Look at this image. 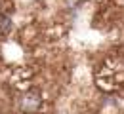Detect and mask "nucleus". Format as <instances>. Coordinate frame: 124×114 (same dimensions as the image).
<instances>
[{
	"label": "nucleus",
	"instance_id": "1",
	"mask_svg": "<svg viewBox=\"0 0 124 114\" xmlns=\"http://www.w3.org/2000/svg\"><path fill=\"white\" fill-rule=\"evenodd\" d=\"M42 105V97L36 89H31V91H25L21 97H19V108L25 114H32L36 112Z\"/></svg>",
	"mask_w": 124,
	"mask_h": 114
},
{
	"label": "nucleus",
	"instance_id": "2",
	"mask_svg": "<svg viewBox=\"0 0 124 114\" xmlns=\"http://www.w3.org/2000/svg\"><path fill=\"white\" fill-rule=\"evenodd\" d=\"M10 31H12V19H10V15L0 13V34H8Z\"/></svg>",
	"mask_w": 124,
	"mask_h": 114
}]
</instances>
